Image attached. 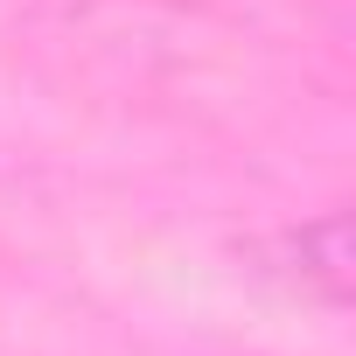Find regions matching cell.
Masks as SVG:
<instances>
[{"label": "cell", "instance_id": "cell-1", "mask_svg": "<svg viewBox=\"0 0 356 356\" xmlns=\"http://www.w3.org/2000/svg\"><path fill=\"white\" fill-rule=\"evenodd\" d=\"M273 266H280L300 293L342 307V300H349V217L328 210V217H314V224H300V231H280V238H273Z\"/></svg>", "mask_w": 356, "mask_h": 356}]
</instances>
